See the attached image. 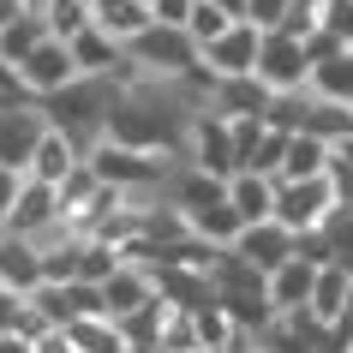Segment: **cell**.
<instances>
[{
  "mask_svg": "<svg viewBox=\"0 0 353 353\" xmlns=\"http://www.w3.org/2000/svg\"><path fill=\"white\" fill-rule=\"evenodd\" d=\"M114 78H78V84H66L60 96H48V126L66 132L84 156H90L102 138H108V114H114Z\"/></svg>",
  "mask_w": 353,
  "mask_h": 353,
  "instance_id": "obj_1",
  "label": "cell"
},
{
  "mask_svg": "<svg viewBox=\"0 0 353 353\" xmlns=\"http://www.w3.org/2000/svg\"><path fill=\"white\" fill-rule=\"evenodd\" d=\"M84 162H90V174L102 186H114V192H156V186H168V174L180 168V156H156V150H132V144H120V138H102Z\"/></svg>",
  "mask_w": 353,
  "mask_h": 353,
  "instance_id": "obj_2",
  "label": "cell"
},
{
  "mask_svg": "<svg viewBox=\"0 0 353 353\" xmlns=\"http://www.w3.org/2000/svg\"><path fill=\"white\" fill-rule=\"evenodd\" d=\"M126 60L138 66V78H162V84H174V78H186V72L204 66L198 42H192L180 24H150L144 37L126 42Z\"/></svg>",
  "mask_w": 353,
  "mask_h": 353,
  "instance_id": "obj_3",
  "label": "cell"
},
{
  "mask_svg": "<svg viewBox=\"0 0 353 353\" xmlns=\"http://www.w3.org/2000/svg\"><path fill=\"white\" fill-rule=\"evenodd\" d=\"M180 162L204 168V174H216V180H234L240 174V150H234V126H228L222 114H192L186 126V144H180Z\"/></svg>",
  "mask_w": 353,
  "mask_h": 353,
  "instance_id": "obj_4",
  "label": "cell"
},
{
  "mask_svg": "<svg viewBox=\"0 0 353 353\" xmlns=\"http://www.w3.org/2000/svg\"><path fill=\"white\" fill-rule=\"evenodd\" d=\"M270 96L281 90H305L312 84V54H305V37H288V30H263L258 42V72H252Z\"/></svg>",
  "mask_w": 353,
  "mask_h": 353,
  "instance_id": "obj_5",
  "label": "cell"
},
{
  "mask_svg": "<svg viewBox=\"0 0 353 353\" xmlns=\"http://www.w3.org/2000/svg\"><path fill=\"white\" fill-rule=\"evenodd\" d=\"M341 210V198H335V186L317 174V180H276V222L288 228V234H312V228H323Z\"/></svg>",
  "mask_w": 353,
  "mask_h": 353,
  "instance_id": "obj_6",
  "label": "cell"
},
{
  "mask_svg": "<svg viewBox=\"0 0 353 353\" xmlns=\"http://www.w3.org/2000/svg\"><path fill=\"white\" fill-rule=\"evenodd\" d=\"M48 132V102H37L30 90L0 102V162L6 168H30V150Z\"/></svg>",
  "mask_w": 353,
  "mask_h": 353,
  "instance_id": "obj_7",
  "label": "cell"
},
{
  "mask_svg": "<svg viewBox=\"0 0 353 353\" xmlns=\"http://www.w3.org/2000/svg\"><path fill=\"white\" fill-rule=\"evenodd\" d=\"M30 305L42 312L48 330H66L78 317H108L102 312V288H90V281H42L37 294H30Z\"/></svg>",
  "mask_w": 353,
  "mask_h": 353,
  "instance_id": "obj_8",
  "label": "cell"
},
{
  "mask_svg": "<svg viewBox=\"0 0 353 353\" xmlns=\"http://www.w3.org/2000/svg\"><path fill=\"white\" fill-rule=\"evenodd\" d=\"M78 78H84V72H78L72 48H66L60 37H48V42L37 48V54H30V60L19 66V84H24L30 96H37V102H48V96H60L66 84H78Z\"/></svg>",
  "mask_w": 353,
  "mask_h": 353,
  "instance_id": "obj_9",
  "label": "cell"
},
{
  "mask_svg": "<svg viewBox=\"0 0 353 353\" xmlns=\"http://www.w3.org/2000/svg\"><path fill=\"white\" fill-rule=\"evenodd\" d=\"M258 42H263V30L240 19L234 30H222V37L204 48V72L210 78H245V72H258Z\"/></svg>",
  "mask_w": 353,
  "mask_h": 353,
  "instance_id": "obj_10",
  "label": "cell"
},
{
  "mask_svg": "<svg viewBox=\"0 0 353 353\" xmlns=\"http://www.w3.org/2000/svg\"><path fill=\"white\" fill-rule=\"evenodd\" d=\"M54 222H60L54 186H42V180H30V174H24V192H19V204H12V216L0 222V234H24V240H37L42 228H54Z\"/></svg>",
  "mask_w": 353,
  "mask_h": 353,
  "instance_id": "obj_11",
  "label": "cell"
},
{
  "mask_svg": "<svg viewBox=\"0 0 353 353\" xmlns=\"http://www.w3.org/2000/svg\"><path fill=\"white\" fill-rule=\"evenodd\" d=\"M234 252H240V258L252 263V270H263V276H270V270H281V263L294 258V234H288V228H281L276 216H270V222H252V228H240Z\"/></svg>",
  "mask_w": 353,
  "mask_h": 353,
  "instance_id": "obj_12",
  "label": "cell"
},
{
  "mask_svg": "<svg viewBox=\"0 0 353 353\" xmlns=\"http://www.w3.org/2000/svg\"><path fill=\"white\" fill-rule=\"evenodd\" d=\"M150 299H162V294H156V276H150L144 263H120L102 281V312L108 317H132V312H144Z\"/></svg>",
  "mask_w": 353,
  "mask_h": 353,
  "instance_id": "obj_13",
  "label": "cell"
},
{
  "mask_svg": "<svg viewBox=\"0 0 353 353\" xmlns=\"http://www.w3.org/2000/svg\"><path fill=\"white\" fill-rule=\"evenodd\" d=\"M210 114H222V120H263L270 114V90H263L258 78H216L210 84Z\"/></svg>",
  "mask_w": 353,
  "mask_h": 353,
  "instance_id": "obj_14",
  "label": "cell"
},
{
  "mask_svg": "<svg viewBox=\"0 0 353 353\" xmlns=\"http://www.w3.org/2000/svg\"><path fill=\"white\" fill-rule=\"evenodd\" d=\"M305 312H312L323 330H335V323L353 312V276L341 270V263H323V270L312 276V299H305Z\"/></svg>",
  "mask_w": 353,
  "mask_h": 353,
  "instance_id": "obj_15",
  "label": "cell"
},
{
  "mask_svg": "<svg viewBox=\"0 0 353 353\" xmlns=\"http://www.w3.org/2000/svg\"><path fill=\"white\" fill-rule=\"evenodd\" d=\"M90 24L126 48L132 37H144L150 24H156V12H150V0H90Z\"/></svg>",
  "mask_w": 353,
  "mask_h": 353,
  "instance_id": "obj_16",
  "label": "cell"
},
{
  "mask_svg": "<svg viewBox=\"0 0 353 353\" xmlns=\"http://www.w3.org/2000/svg\"><path fill=\"white\" fill-rule=\"evenodd\" d=\"M0 288H12L24 299L42 288V252L24 234H0Z\"/></svg>",
  "mask_w": 353,
  "mask_h": 353,
  "instance_id": "obj_17",
  "label": "cell"
},
{
  "mask_svg": "<svg viewBox=\"0 0 353 353\" xmlns=\"http://www.w3.org/2000/svg\"><path fill=\"white\" fill-rule=\"evenodd\" d=\"M78 168H84V150H78L66 132L48 126V132H42V144L30 150V168H24V174H30V180H42V186H60L66 174H78Z\"/></svg>",
  "mask_w": 353,
  "mask_h": 353,
  "instance_id": "obj_18",
  "label": "cell"
},
{
  "mask_svg": "<svg viewBox=\"0 0 353 353\" xmlns=\"http://www.w3.org/2000/svg\"><path fill=\"white\" fill-rule=\"evenodd\" d=\"M66 48H72V60H78V72H84V78H114L120 66H126V48H120L114 37H102L96 24H84Z\"/></svg>",
  "mask_w": 353,
  "mask_h": 353,
  "instance_id": "obj_19",
  "label": "cell"
},
{
  "mask_svg": "<svg viewBox=\"0 0 353 353\" xmlns=\"http://www.w3.org/2000/svg\"><path fill=\"white\" fill-rule=\"evenodd\" d=\"M228 204H234V216H240L245 228L252 222H270V216H276V180H270V174H234V180H228Z\"/></svg>",
  "mask_w": 353,
  "mask_h": 353,
  "instance_id": "obj_20",
  "label": "cell"
},
{
  "mask_svg": "<svg viewBox=\"0 0 353 353\" xmlns=\"http://www.w3.org/2000/svg\"><path fill=\"white\" fill-rule=\"evenodd\" d=\"M312 263H299V258H288L281 270H270L263 276V294H270V312H299L305 299H312Z\"/></svg>",
  "mask_w": 353,
  "mask_h": 353,
  "instance_id": "obj_21",
  "label": "cell"
},
{
  "mask_svg": "<svg viewBox=\"0 0 353 353\" xmlns=\"http://www.w3.org/2000/svg\"><path fill=\"white\" fill-rule=\"evenodd\" d=\"M42 42H48V24H42V19H30V12L0 19V66H12V72H19V66L37 54Z\"/></svg>",
  "mask_w": 353,
  "mask_h": 353,
  "instance_id": "obj_22",
  "label": "cell"
},
{
  "mask_svg": "<svg viewBox=\"0 0 353 353\" xmlns=\"http://www.w3.org/2000/svg\"><path fill=\"white\" fill-rule=\"evenodd\" d=\"M330 168V144L323 138H305V132H288V156H281L276 180H317Z\"/></svg>",
  "mask_w": 353,
  "mask_h": 353,
  "instance_id": "obj_23",
  "label": "cell"
},
{
  "mask_svg": "<svg viewBox=\"0 0 353 353\" xmlns=\"http://www.w3.org/2000/svg\"><path fill=\"white\" fill-rule=\"evenodd\" d=\"M186 222H192V240L216 245V252H228V245L240 240V228H245L240 216H234V204H228V198H222V204H210V210H192Z\"/></svg>",
  "mask_w": 353,
  "mask_h": 353,
  "instance_id": "obj_24",
  "label": "cell"
},
{
  "mask_svg": "<svg viewBox=\"0 0 353 353\" xmlns=\"http://www.w3.org/2000/svg\"><path fill=\"white\" fill-rule=\"evenodd\" d=\"M66 335H72L78 353H132L126 330L114 317H78V323H66Z\"/></svg>",
  "mask_w": 353,
  "mask_h": 353,
  "instance_id": "obj_25",
  "label": "cell"
},
{
  "mask_svg": "<svg viewBox=\"0 0 353 353\" xmlns=\"http://www.w3.org/2000/svg\"><path fill=\"white\" fill-rule=\"evenodd\" d=\"M312 96H323V102H347V108H353V54H347V48L312 66Z\"/></svg>",
  "mask_w": 353,
  "mask_h": 353,
  "instance_id": "obj_26",
  "label": "cell"
},
{
  "mask_svg": "<svg viewBox=\"0 0 353 353\" xmlns=\"http://www.w3.org/2000/svg\"><path fill=\"white\" fill-rule=\"evenodd\" d=\"M299 132H305V138H323V144H341V138H353V108H347V102H323V96H317Z\"/></svg>",
  "mask_w": 353,
  "mask_h": 353,
  "instance_id": "obj_27",
  "label": "cell"
},
{
  "mask_svg": "<svg viewBox=\"0 0 353 353\" xmlns=\"http://www.w3.org/2000/svg\"><path fill=\"white\" fill-rule=\"evenodd\" d=\"M234 24H240V19H234V12H222L216 0H198V6H192V19H186V37L198 42V54H204L210 42L222 37V30H234Z\"/></svg>",
  "mask_w": 353,
  "mask_h": 353,
  "instance_id": "obj_28",
  "label": "cell"
},
{
  "mask_svg": "<svg viewBox=\"0 0 353 353\" xmlns=\"http://www.w3.org/2000/svg\"><path fill=\"white\" fill-rule=\"evenodd\" d=\"M120 263H126V258H120L108 240H84V245H78V281H90V288H102Z\"/></svg>",
  "mask_w": 353,
  "mask_h": 353,
  "instance_id": "obj_29",
  "label": "cell"
},
{
  "mask_svg": "<svg viewBox=\"0 0 353 353\" xmlns=\"http://www.w3.org/2000/svg\"><path fill=\"white\" fill-rule=\"evenodd\" d=\"M42 24H48V37L72 42L84 24H90V0H48V12H42Z\"/></svg>",
  "mask_w": 353,
  "mask_h": 353,
  "instance_id": "obj_30",
  "label": "cell"
},
{
  "mask_svg": "<svg viewBox=\"0 0 353 353\" xmlns=\"http://www.w3.org/2000/svg\"><path fill=\"white\" fill-rule=\"evenodd\" d=\"M281 156H288V132H276V126H263V138L258 144H252V156H245V174H270V180H276L281 174Z\"/></svg>",
  "mask_w": 353,
  "mask_h": 353,
  "instance_id": "obj_31",
  "label": "cell"
},
{
  "mask_svg": "<svg viewBox=\"0 0 353 353\" xmlns=\"http://www.w3.org/2000/svg\"><path fill=\"white\" fill-rule=\"evenodd\" d=\"M323 180L335 186V198H341V204H353V138L330 144V168H323Z\"/></svg>",
  "mask_w": 353,
  "mask_h": 353,
  "instance_id": "obj_32",
  "label": "cell"
},
{
  "mask_svg": "<svg viewBox=\"0 0 353 353\" xmlns=\"http://www.w3.org/2000/svg\"><path fill=\"white\" fill-rule=\"evenodd\" d=\"M294 6H299V0H245V24H258V30H281Z\"/></svg>",
  "mask_w": 353,
  "mask_h": 353,
  "instance_id": "obj_33",
  "label": "cell"
},
{
  "mask_svg": "<svg viewBox=\"0 0 353 353\" xmlns=\"http://www.w3.org/2000/svg\"><path fill=\"white\" fill-rule=\"evenodd\" d=\"M19 192H24V168H6V162H0V222L12 216V204H19Z\"/></svg>",
  "mask_w": 353,
  "mask_h": 353,
  "instance_id": "obj_34",
  "label": "cell"
},
{
  "mask_svg": "<svg viewBox=\"0 0 353 353\" xmlns=\"http://www.w3.org/2000/svg\"><path fill=\"white\" fill-rule=\"evenodd\" d=\"M192 6H198V0H150V12H156V24H180V30H186Z\"/></svg>",
  "mask_w": 353,
  "mask_h": 353,
  "instance_id": "obj_35",
  "label": "cell"
},
{
  "mask_svg": "<svg viewBox=\"0 0 353 353\" xmlns=\"http://www.w3.org/2000/svg\"><path fill=\"white\" fill-rule=\"evenodd\" d=\"M37 353H78V347L66 330H48V335H37Z\"/></svg>",
  "mask_w": 353,
  "mask_h": 353,
  "instance_id": "obj_36",
  "label": "cell"
},
{
  "mask_svg": "<svg viewBox=\"0 0 353 353\" xmlns=\"http://www.w3.org/2000/svg\"><path fill=\"white\" fill-rule=\"evenodd\" d=\"M0 353H37V341H24V335H0Z\"/></svg>",
  "mask_w": 353,
  "mask_h": 353,
  "instance_id": "obj_37",
  "label": "cell"
},
{
  "mask_svg": "<svg viewBox=\"0 0 353 353\" xmlns=\"http://www.w3.org/2000/svg\"><path fill=\"white\" fill-rule=\"evenodd\" d=\"M19 12H30V19H42V12H48V0H19Z\"/></svg>",
  "mask_w": 353,
  "mask_h": 353,
  "instance_id": "obj_38",
  "label": "cell"
},
{
  "mask_svg": "<svg viewBox=\"0 0 353 353\" xmlns=\"http://www.w3.org/2000/svg\"><path fill=\"white\" fill-rule=\"evenodd\" d=\"M222 12H234V19H245V0H216Z\"/></svg>",
  "mask_w": 353,
  "mask_h": 353,
  "instance_id": "obj_39",
  "label": "cell"
},
{
  "mask_svg": "<svg viewBox=\"0 0 353 353\" xmlns=\"http://www.w3.org/2000/svg\"><path fill=\"white\" fill-rule=\"evenodd\" d=\"M132 353H168V347H162V341H150V347H132Z\"/></svg>",
  "mask_w": 353,
  "mask_h": 353,
  "instance_id": "obj_40",
  "label": "cell"
},
{
  "mask_svg": "<svg viewBox=\"0 0 353 353\" xmlns=\"http://www.w3.org/2000/svg\"><path fill=\"white\" fill-rule=\"evenodd\" d=\"M299 6H312V12H317V6H323V0H299Z\"/></svg>",
  "mask_w": 353,
  "mask_h": 353,
  "instance_id": "obj_41",
  "label": "cell"
},
{
  "mask_svg": "<svg viewBox=\"0 0 353 353\" xmlns=\"http://www.w3.org/2000/svg\"><path fill=\"white\" fill-rule=\"evenodd\" d=\"M347 210H353V204H347Z\"/></svg>",
  "mask_w": 353,
  "mask_h": 353,
  "instance_id": "obj_42",
  "label": "cell"
}]
</instances>
